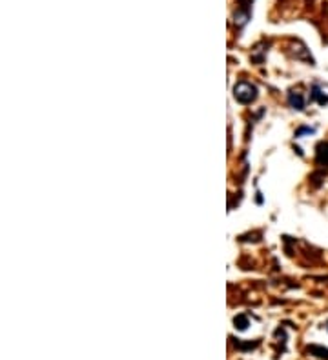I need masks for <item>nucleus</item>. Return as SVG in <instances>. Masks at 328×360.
<instances>
[{
	"label": "nucleus",
	"mask_w": 328,
	"mask_h": 360,
	"mask_svg": "<svg viewBox=\"0 0 328 360\" xmlns=\"http://www.w3.org/2000/svg\"><path fill=\"white\" fill-rule=\"evenodd\" d=\"M233 97L239 104H252L257 99V87L246 80L237 82V85L233 87Z\"/></svg>",
	"instance_id": "f257e3e1"
},
{
	"label": "nucleus",
	"mask_w": 328,
	"mask_h": 360,
	"mask_svg": "<svg viewBox=\"0 0 328 360\" xmlns=\"http://www.w3.org/2000/svg\"><path fill=\"white\" fill-rule=\"evenodd\" d=\"M315 162L317 166L326 167L328 166V142H319L317 151H315Z\"/></svg>",
	"instance_id": "f03ea898"
},
{
	"label": "nucleus",
	"mask_w": 328,
	"mask_h": 360,
	"mask_svg": "<svg viewBox=\"0 0 328 360\" xmlns=\"http://www.w3.org/2000/svg\"><path fill=\"white\" fill-rule=\"evenodd\" d=\"M306 353H310V355L315 356V358L328 360V347H324V346H317V344H312V346L306 347Z\"/></svg>",
	"instance_id": "7ed1b4c3"
},
{
	"label": "nucleus",
	"mask_w": 328,
	"mask_h": 360,
	"mask_svg": "<svg viewBox=\"0 0 328 360\" xmlns=\"http://www.w3.org/2000/svg\"><path fill=\"white\" fill-rule=\"evenodd\" d=\"M288 104L292 106L294 109H304V97L301 95V93H295V91H292V93H288Z\"/></svg>",
	"instance_id": "20e7f679"
},
{
	"label": "nucleus",
	"mask_w": 328,
	"mask_h": 360,
	"mask_svg": "<svg viewBox=\"0 0 328 360\" xmlns=\"http://www.w3.org/2000/svg\"><path fill=\"white\" fill-rule=\"evenodd\" d=\"M233 324H235V327H237L239 331H244V329L250 326V320H248L246 315H237V317L233 318Z\"/></svg>",
	"instance_id": "39448f33"
},
{
	"label": "nucleus",
	"mask_w": 328,
	"mask_h": 360,
	"mask_svg": "<svg viewBox=\"0 0 328 360\" xmlns=\"http://www.w3.org/2000/svg\"><path fill=\"white\" fill-rule=\"evenodd\" d=\"M312 97H314V99L317 100V102H319L321 106H324V104L328 102V97L324 95V93H321V91H319L317 87H314V93H312Z\"/></svg>",
	"instance_id": "423d86ee"
},
{
	"label": "nucleus",
	"mask_w": 328,
	"mask_h": 360,
	"mask_svg": "<svg viewBox=\"0 0 328 360\" xmlns=\"http://www.w3.org/2000/svg\"><path fill=\"white\" fill-rule=\"evenodd\" d=\"M257 344H259V342H250V344H241V342H235V346H237L239 349H253Z\"/></svg>",
	"instance_id": "0eeeda50"
},
{
	"label": "nucleus",
	"mask_w": 328,
	"mask_h": 360,
	"mask_svg": "<svg viewBox=\"0 0 328 360\" xmlns=\"http://www.w3.org/2000/svg\"><path fill=\"white\" fill-rule=\"evenodd\" d=\"M304 133H310V135H312V133H314V129H312V128H299L297 131H295V137H301V135H304Z\"/></svg>",
	"instance_id": "6e6552de"
},
{
	"label": "nucleus",
	"mask_w": 328,
	"mask_h": 360,
	"mask_svg": "<svg viewBox=\"0 0 328 360\" xmlns=\"http://www.w3.org/2000/svg\"><path fill=\"white\" fill-rule=\"evenodd\" d=\"M326 331H328V322H326Z\"/></svg>",
	"instance_id": "1a4fd4ad"
}]
</instances>
